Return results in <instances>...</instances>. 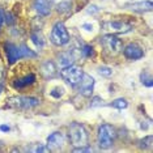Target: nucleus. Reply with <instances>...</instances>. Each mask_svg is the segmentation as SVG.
Here are the masks:
<instances>
[{
  "mask_svg": "<svg viewBox=\"0 0 153 153\" xmlns=\"http://www.w3.org/2000/svg\"><path fill=\"white\" fill-rule=\"evenodd\" d=\"M115 136H117V132L113 126H110V124H102V126H100L98 135H97L100 148H102V149L111 148L114 144V140H115Z\"/></svg>",
  "mask_w": 153,
  "mask_h": 153,
  "instance_id": "1",
  "label": "nucleus"
},
{
  "mask_svg": "<svg viewBox=\"0 0 153 153\" xmlns=\"http://www.w3.org/2000/svg\"><path fill=\"white\" fill-rule=\"evenodd\" d=\"M41 101L36 98V97H11V98L7 100V106L12 107V109H19V110H29L36 107L37 105H39Z\"/></svg>",
  "mask_w": 153,
  "mask_h": 153,
  "instance_id": "2",
  "label": "nucleus"
},
{
  "mask_svg": "<svg viewBox=\"0 0 153 153\" xmlns=\"http://www.w3.org/2000/svg\"><path fill=\"white\" fill-rule=\"evenodd\" d=\"M69 140L75 147H82L88 144V132L80 123H72L69 127Z\"/></svg>",
  "mask_w": 153,
  "mask_h": 153,
  "instance_id": "3",
  "label": "nucleus"
},
{
  "mask_svg": "<svg viewBox=\"0 0 153 153\" xmlns=\"http://www.w3.org/2000/svg\"><path fill=\"white\" fill-rule=\"evenodd\" d=\"M51 42L56 46H64L69 42V34L63 22H56L51 30Z\"/></svg>",
  "mask_w": 153,
  "mask_h": 153,
  "instance_id": "4",
  "label": "nucleus"
},
{
  "mask_svg": "<svg viewBox=\"0 0 153 153\" xmlns=\"http://www.w3.org/2000/svg\"><path fill=\"white\" fill-rule=\"evenodd\" d=\"M82 74H84L82 69L80 67H77V65H74V64L62 68V71H60L62 77H63L68 84H72V85L79 84L80 80L82 77Z\"/></svg>",
  "mask_w": 153,
  "mask_h": 153,
  "instance_id": "5",
  "label": "nucleus"
},
{
  "mask_svg": "<svg viewBox=\"0 0 153 153\" xmlns=\"http://www.w3.org/2000/svg\"><path fill=\"white\" fill-rule=\"evenodd\" d=\"M102 45L105 47V50L107 53H110L111 55H117L123 50V43L122 41L114 34H107L102 38Z\"/></svg>",
  "mask_w": 153,
  "mask_h": 153,
  "instance_id": "6",
  "label": "nucleus"
},
{
  "mask_svg": "<svg viewBox=\"0 0 153 153\" xmlns=\"http://www.w3.org/2000/svg\"><path fill=\"white\" fill-rule=\"evenodd\" d=\"M103 29L110 34H120V33H128L132 29V26L122 21H109L103 24Z\"/></svg>",
  "mask_w": 153,
  "mask_h": 153,
  "instance_id": "7",
  "label": "nucleus"
},
{
  "mask_svg": "<svg viewBox=\"0 0 153 153\" xmlns=\"http://www.w3.org/2000/svg\"><path fill=\"white\" fill-rule=\"evenodd\" d=\"M65 144V136L63 132L56 131L53 132L50 136L47 137V148L48 151H58V149H62Z\"/></svg>",
  "mask_w": 153,
  "mask_h": 153,
  "instance_id": "8",
  "label": "nucleus"
},
{
  "mask_svg": "<svg viewBox=\"0 0 153 153\" xmlns=\"http://www.w3.org/2000/svg\"><path fill=\"white\" fill-rule=\"evenodd\" d=\"M123 53H124V56H126L127 59H130V60H137V59H141L143 56H144V51H143V48L136 43L127 45V46L124 47Z\"/></svg>",
  "mask_w": 153,
  "mask_h": 153,
  "instance_id": "9",
  "label": "nucleus"
},
{
  "mask_svg": "<svg viewBox=\"0 0 153 153\" xmlns=\"http://www.w3.org/2000/svg\"><path fill=\"white\" fill-rule=\"evenodd\" d=\"M5 53H7V56H8V60L9 63L13 64L16 63L19 59L22 58V54H21V48L20 46H16L13 43H5Z\"/></svg>",
  "mask_w": 153,
  "mask_h": 153,
  "instance_id": "10",
  "label": "nucleus"
},
{
  "mask_svg": "<svg viewBox=\"0 0 153 153\" xmlns=\"http://www.w3.org/2000/svg\"><path fill=\"white\" fill-rule=\"evenodd\" d=\"M93 85H94V80L92 76L82 74V77L80 80V93L84 96H90L93 90Z\"/></svg>",
  "mask_w": 153,
  "mask_h": 153,
  "instance_id": "11",
  "label": "nucleus"
},
{
  "mask_svg": "<svg viewBox=\"0 0 153 153\" xmlns=\"http://www.w3.org/2000/svg\"><path fill=\"white\" fill-rule=\"evenodd\" d=\"M33 8L39 16H48L51 12V5L47 0H34Z\"/></svg>",
  "mask_w": 153,
  "mask_h": 153,
  "instance_id": "12",
  "label": "nucleus"
},
{
  "mask_svg": "<svg viewBox=\"0 0 153 153\" xmlns=\"http://www.w3.org/2000/svg\"><path fill=\"white\" fill-rule=\"evenodd\" d=\"M41 72L45 77H54L56 75V65L53 60H45L41 65Z\"/></svg>",
  "mask_w": 153,
  "mask_h": 153,
  "instance_id": "13",
  "label": "nucleus"
},
{
  "mask_svg": "<svg viewBox=\"0 0 153 153\" xmlns=\"http://www.w3.org/2000/svg\"><path fill=\"white\" fill-rule=\"evenodd\" d=\"M58 59H59V65H60L62 68H64V67H68V65L74 64L76 56L74 55L72 51H64V53H60L58 55Z\"/></svg>",
  "mask_w": 153,
  "mask_h": 153,
  "instance_id": "14",
  "label": "nucleus"
},
{
  "mask_svg": "<svg viewBox=\"0 0 153 153\" xmlns=\"http://www.w3.org/2000/svg\"><path fill=\"white\" fill-rule=\"evenodd\" d=\"M47 1L56 7V9L59 12H68L72 7L71 0H47Z\"/></svg>",
  "mask_w": 153,
  "mask_h": 153,
  "instance_id": "15",
  "label": "nucleus"
},
{
  "mask_svg": "<svg viewBox=\"0 0 153 153\" xmlns=\"http://www.w3.org/2000/svg\"><path fill=\"white\" fill-rule=\"evenodd\" d=\"M34 81H36V76H34L33 74H30V75H26L25 77H22V79L16 80L13 85H15V88H17V89H21V88H24V86L33 84Z\"/></svg>",
  "mask_w": 153,
  "mask_h": 153,
  "instance_id": "16",
  "label": "nucleus"
},
{
  "mask_svg": "<svg viewBox=\"0 0 153 153\" xmlns=\"http://www.w3.org/2000/svg\"><path fill=\"white\" fill-rule=\"evenodd\" d=\"M152 8H153L152 1L135 3V4L131 5V9H134V11H139V12H149V11H152Z\"/></svg>",
  "mask_w": 153,
  "mask_h": 153,
  "instance_id": "17",
  "label": "nucleus"
},
{
  "mask_svg": "<svg viewBox=\"0 0 153 153\" xmlns=\"http://www.w3.org/2000/svg\"><path fill=\"white\" fill-rule=\"evenodd\" d=\"M32 41L34 42V45H36L37 47H43V45H45V38L42 36V33H39V32H33L32 33Z\"/></svg>",
  "mask_w": 153,
  "mask_h": 153,
  "instance_id": "18",
  "label": "nucleus"
},
{
  "mask_svg": "<svg viewBox=\"0 0 153 153\" xmlns=\"http://www.w3.org/2000/svg\"><path fill=\"white\" fill-rule=\"evenodd\" d=\"M111 106L115 107V109H119V110H123L126 109V107L128 106V102L124 98H117L113 101V103H111Z\"/></svg>",
  "mask_w": 153,
  "mask_h": 153,
  "instance_id": "19",
  "label": "nucleus"
},
{
  "mask_svg": "<svg viewBox=\"0 0 153 153\" xmlns=\"http://www.w3.org/2000/svg\"><path fill=\"white\" fill-rule=\"evenodd\" d=\"M20 48H21V54H22V58H36L37 54L34 53V51H32L27 46H25V45H22V46H20Z\"/></svg>",
  "mask_w": 153,
  "mask_h": 153,
  "instance_id": "20",
  "label": "nucleus"
},
{
  "mask_svg": "<svg viewBox=\"0 0 153 153\" xmlns=\"http://www.w3.org/2000/svg\"><path fill=\"white\" fill-rule=\"evenodd\" d=\"M81 54L84 55V56H86V58H90V56H93V55H94V50H93L92 46L85 45V46L82 47V50H81Z\"/></svg>",
  "mask_w": 153,
  "mask_h": 153,
  "instance_id": "21",
  "label": "nucleus"
},
{
  "mask_svg": "<svg viewBox=\"0 0 153 153\" xmlns=\"http://www.w3.org/2000/svg\"><path fill=\"white\" fill-rule=\"evenodd\" d=\"M98 74L102 76H111L113 75V69L110 67H106V65H102V67H98Z\"/></svg>",
  "mask_w": 153,
  "mask_h": 153,
  "instance_id": "22",
  "label": "nucleus"
},
{
  "mask_svg": "<svg viewBox=\"0 0 153 153\" xmlns=\"http://www.w3.org/2000/svg\"><path fill=\"white\" fill-rule=\"evenodd\" d=\"M141 81H143V84H144V85L152 86V77H151V75L147 74V72L141 74Z\"/></svg>",
  "mask_w": 153,
  "mask_h": 153,
  "instance_id": "23",
  "label": "nucleus"
},
{
  "mask_svg": "<svg viewBox=\"0 0 153 153\" xmlns=\"http://www.w3.org/2000/svg\"><path fill=\"white\" fill-rule=\"evenodd\" d=\"M50 94L53 97H55V98H60V97L64 94V89L63 88H59V86H58V88H55V89L51 90Z\"/></svg>",
  "mask_w": 153,
  "mask_h": 153,
  "instance_id": "24",
  "label": "nucleus"
},
{
  "mask_svg": "<svg viewBox=\"0 0 153 153\" xmlns=\"http://www.w3.org/2000/svg\"><path fill=\"white\" fill-rule=\"evenodd\" d=\"M141 143V147L143 148H152V136H147L145 139H143V140L140 141Z\"/></svg>",
  "mask_w": 153,
  "mask_h": 153,
  "instance_id": "25",
  "label": "nucleus"
},
{
  "mask_svg": "<svg viewBox=\"0 0 153 153\" xmlns=\"http://www.w3.org/2000/svg\"><path fill=\"white\" fill-rule=\"evenodd\" d=\"M29 151H32V152H47L48 148L43 147L42 144H36V147L32 148V149H29Z\"/></svg>",
  "mask_w": 153,
  "mask_h": 153,
  "instance_id": "26",
  "label": "nucleus"
},
{
  "mask_svg": "<svg viewBox=\"0 0 153 153\" xmlns=\"http://www.w3.org/2000/svg\"><path fill=\"white\" fill-rule=\"evenodd\" d=\"M74 152H93L92 148H88L85 147V145H82V147H79V148H75Z\"/></svg>",
  "mask_w": 153,
  "mask_h": 153,
  "instance_id": "27",
  "label": "nucleus"
},
{
  "mask_svg": "<svg viewBox=\"0 0 153 153\" xmlns=\"http://www.w3.org/2000/svg\"><path fill=\"white\" fill-rule=\"evenodd\" d=\"M11 128H9V126H7V124H1L0 126V131H3V132H8Z\"/></svg>",
  "mask_w": 153,
  "mask_h": 153,
  "instance_id": "28",
  "label": "nucleus"
},
{
  "mask_svg": "<svg viewBox=\"0 0 153 153\" xmlns=\"http://www.w3.org/2000/svg\"><path fill=\"white\" fill-rule=\"evenodd\" d=\"M3 77H4V69H3V65L0 64V82L3 81Z\"/></svg>",
  "mask_w": 153,
  "mask_h": 153,
  "instance_id": "29",
  "label": "nucleus"
},
{
  "mask_svg": "<svg viewBox=\"0 0 153 153\" xmlns=\"http://www.w3.org/2000/svg\"><path fill=\"white\" fill-rule=\"evenodd\" d=\"M4 22V13H3V11L0 9V27H1V24Z\"/></svg>",
  "mask_w": 153,
  "mask_h": 153,
  "instance_id": "30",
  "label": "nucleus"
},
{
  "mask_svg": "<svg viewBox=\"0 0 153 153\" xmlns=\"http://www.w3.org/2000/svg\"><path fill=\"white\" fill-rule=\"evenodd\" d=\"M0 92H1V86H0Z\"/></svg>",
  "mask_w": 153,
  "mask_h": 153,
  "instance_id": "31",
  "label": "nucleus"
}]
</instances>
